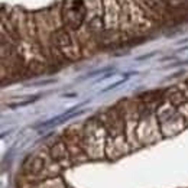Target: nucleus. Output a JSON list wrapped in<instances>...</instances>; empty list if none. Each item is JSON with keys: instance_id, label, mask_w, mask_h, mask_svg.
Returning a JSON list of instances; mask_svg holds the SVG:
<instances>
[{"instance_id": "f03ea898", "label": "nucleus", "mask_w": 188, "mask_h": 188, "mask_svg": "<svg viewBox=\"0 0 188 188\" xmlns=\"http://www.w3.org/2000/svg\"><path fill=\"white\" fill-rule=\"evenodd\" d=\"M49 152H51L52 159H54L62 169H67V168H70V166L74 165V164H73V159H71V153H70V150H68L65 143L59 142V143L54 145Z\"/></svg>"}, {"instance_id": "7ed1b4c3", "label": "nucleus", "mask_w": 188, "mask_h": 188, "mask_svg": "<svg viewBox=\"0 0 188 188\" xmlns=\"http://www.w3.org/2000/svg\"><path fill=\"white\" fill-rule=\"evenodd\" d=\"M35 188H67V185L61 177H55V178H48L38 182Z\"/></svg>"}, {"instance_id": "f257e3e1", "label": "nucleus", "mask_w": 188, "mask_h": 188, "mask_svg": "<svg viewBox=\"0 0 188 188\" xmlns=\"http://www.w3.org/2000/svg\"><path fill=\"white\" fill-rule=\"evenodd\" d=\"M82 149L90 159H101L106 153L104 138L99 135V129H90L82 138Z\"/></svg>"}]
</instances>
